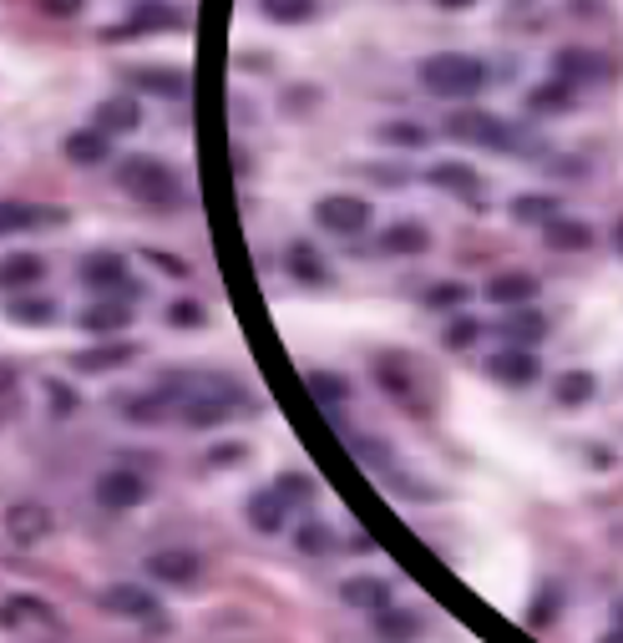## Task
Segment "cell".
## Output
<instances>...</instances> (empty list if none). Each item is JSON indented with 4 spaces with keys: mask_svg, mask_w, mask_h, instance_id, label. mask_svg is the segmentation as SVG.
<instances>
[{
    "mask_svg": "<svg viewBox=\"0 0 623 643\" xmlns=\"http://www.w3.org/2000/svg\"><path fill=\"white\" fill-rule=\"evenodd\" d=\"M558 82H578V76H603L609 72V61L594 57V51H558Z\"/></svg>",
    "mask_w": 623,
    "mask_h": 643,
    "instance_id": "18",
    "label": "cell"
},
{
    "mask_svg": "<svg viewBox=\"0 0 623 643\" xmlns=\"http://www.w3.org/2000/svg\"><path fill=\"white\" fill-rule=\"evenodd\" d=\"M603 643H623V633H613V639H603Z\"/></svg>",
    "mask_w": 623,
    "mask_h": 643,
    "instance_id": "47",
    "label": "cell"
},
{
    "mask_svg": "<svg viewBox=\"0 0 623 643\" xmlns=\"http://www.w3.org/2000/svg\"><path fill=\"white\" fill-rule=\"evenodd\" d=\"M198 562L194 553H183V547H167V553H152L148 557V572L158 583H198Z\"/></svg>",
    "mask_w": 623,
    "mask_h": 643,
    "instance_id": "8",
    "label": "cell"
},
{
    "mask_svg": "<svg viewBox=\"0 0 623 643\" xmlns=\"http://www.w3.org/2000/svg\"><path fill=\"white\" fill-rule=\"evenodd\" d=\"M102 603L112 608V614H133V618H152V614H158V603H152V593H142V588H127V583L107 588V593H102Z\"/></svg>",
    "mask_w": 623,
    "mask_h": 643,
    "instance_id": "15",
    "label": "cell"
},
{
    "mask_svg": "<svg viewBox=\"0 0 623 643\" xmlns=\"http://www.w3.org/2000/svg\"><path fill=\"white\" fill-rule=\"evenodd\" d=\"M386 143H396V147H421V143H426V132L415 127V122H390V127H386Z\"/></svg>",
    "mask_w": 623,
    "mask_h": 643,
    "instance_id": "35",
    "label": "cell"
},
{
    "mask_svg": "<svg viewBox=\"0 0 623 643\" xmlns=\"http://www.w3.org/2000/svg\"><path fill=\"white\" fill-rule=\"evenodd\" d=\"M314 219L329 234H360V228H371V203L356 198V193H329V198L314 203Z\"/></svg>",
    "mask_w": 623,
    "mask_h": 643,
    "instance_id": "3",
    "label": "cell"
},
{
    "mask_svg": "<svg viewBox=\"0 0 623 643\" xmlns=\"http://www.w3.org/2000/svg\"><path fill=\"white\" fill-rule=\"evenodd\" d=\"M533 107H537V112H568V107H573V87H568V82L537 87L533 91Z\"/></svg>",
    "mask_w": 623,
    "mask_h": 643,
    "instance_id": "32",
    "label": "cell"
},
{
    "mask_svg": "<svg viewBox=\"0 0 623 643\" xmlns=\"http://www.w3.org/2000/svg\"><path fill=\"white\" fill-rule=\"evenodd\" d=\"M533 294H537V279L527 274V269H507V274H497L487 284V299L491 305H507V309H522Z\"/></svg>",
    "mask_w": 623,
    "mask_h": 643,
    "instance_id": "9",
    "label": "cell"
},
{
    "mask_svg": "<svg viewBox=\"0 0 623 643\" xmlns=\"http://www.w3.org/2000/svg\"><path fill=\"white\" fill-rule=\"evenodd\" d=\"M0 618H5L11 629H51V623H57V608L41 598H21V593H15V598H5Z\"/></svg>",
    "mask_w": 623,
    "mask_h": 643,
    "instance_id": "11",
    "label": "cell"
},
{
    "mask_svg": "<svg viewBox=\"0 0 623 643\" xmlns=\"http://www.w3.org/2000/svg\"><path fill=\"white\" fill-rule=\"evenodd\" d=\"M512 219H522V223H552V219H558V203H552V198H518V203H512Z\"/></svg>",
    "mask_w": 623,
    "mask_h": 643,
    "instance_id": "33",
    "label": "cell"
},
{
    "mask_svg": "<svg viewBox=\"0 0 623 643\" xmlns=\"http://www.w3.org/2000/svg\"><path fill=\"white\" fill-rule=\"evenodd\" d=\"M588 395H594V375H583V370H573V375L558 381V406H583Z\"/></svg>",
    "mask_w": 623,
    "mask_h": 643,
    "instance_id": "31",
    "label": "cell"
},
{
    "mask_svg": "<svg viewBox=\"0 0 623 643\" xmlns=\"http://www.w3.org/2000/svg\"><path fill=\"white\" fill-rule=\"evenodd\" d=\"M117 183H122V193H133L137 203H152V208L178 203V177L158 158H122Z\"/></svg>",
    "mask_w": 623,
    "mask_h": 643,
    "instance_id": "2",
    "label": "cell"
},
{
    "mask_svg": "<svg viewBox=\"0 0 623 643\" xmlns=\"http://www.w3.org/2000/svg\"><path fill=\"white\" fill-rule=\"evenodd\" d=\"M386 598H390V588L375 583V578H350L345 583V603L350 608H386Z\"/></svg>",
    "mask_w": 623,
    "mask_h": 643,
    "instance_id": "23",
    "label": "cell"
},
{
    "mask_svg": "<svg viewBox=\"0 0 623 643\" xmlns=\"http://www.w3.org/2000/svg\"><path fill=\"white\" fill-rule=\"evenodd\" d=\"M11 320H21V324H51V320H57V305H51V299H11Z\"/></svg>",
    "mask_w": 623,
    "mask_h": 643,
    "instance_id": "30",
    "label": "cell"
},
{
    "mask_svg": "<svg viewBox=\"0 0 623 643\" xmlns=\"http://www.w3.org/2000/svg\"><path fill=\"white\" fill-rule=\"evenodd\" d=\"M279 497H284V502L310 497V482H304V477H284V482H279Z\"/></svg>",
    "mask_w": 623,
    "mask_h": 643,
    "instance_id": "42",
    "label": "cell"
},
{
    "mask_svg": "<svg viewBox=\"0 0 623 643\" xmlns=\"http://www.w3.org/2000/svg\"><path fill=\"white\" fill-rule=\"evenodd\" d=\"M461 299H466V289H461V284H436V289L426 294V305H431V309H457Z\"/></svg>",
    "mask_w": 623,
    "mask_h": 643,
    "instance_id": "37",
    "label": "cell"
},
{
    "mask_svg": "<svg viewBox=\"0 0 623 643\" xmlns=\"http://www.w3.org/2000/svg\"><path fill=\"white\" fill-rule=\"evenodd\" d=\"M41 11L46 15H76L82 11V0H41Z\"/></svg>",
    "mask_w": 623,
    "mask_h": 643,
    "instance_id": "43",
    "label": "cell"
},
{
    "mask_svg": "<svg viewBox=\"0 0 623 643\" xmlns=\"http://www.w3.org/2000/svg\"><path fill=\"white\" fill-rule=\"evenodd\" d=\"M264 15L279 21V26H299L314 15V0H264Z\"/></svg>",
    "mask_w": 623,
    "mask_h": 643,
    "instance_id": "28",
    "label": "cell"
},
{
    "mask_svg": "<svg viewBox=\"0 0 623 643\" xmlns=\"http://www.w3.org/2000/svg\"><path fill=\"white\" fill-rule=\"evenodd\" d=\"M613 249L623 254V219H619V228H613Z\"/></svg>",
    "mask_w": 623,
    "mask_h": 643,
    "instance_id": "45",
    "label": "cell"
},
{
    "mask_svg": "<svg viewBox=\"0 0 623 643\" xmlns=\"http://www.w3.org/2000/svg\"><path fill=\"white\" fill-rule=\"evenodd\" d=\"M310 395H320V400H345V381H340V375H320V370H314V375H310Z\"/></svg>",
    "mask_w": 623,
    "mask_h": 643,
    "instance_id": "36",
    "label": "cell"
},
{
    "mask_svg": "<svg viewBox=\"0 0 623 643\" xmlns=\"http://www.w3.org/2000/svg\"><path fill=\"white\" fill-rule=\"evenodd\" d=\"M426 244H431V238H426V228H421V223H396V228L386 234V249L390 254H421Z\"/></svg>",
    "mask_w": 623,
    "mask_h": 643,
    "instance_id": "27",
    "label": "cell"
},
{
    "mask_svg": "<svg viewBox=\"0 0 623 643\" xmlns=\"http://www.w3.org/2000/svg\"><path fill=\"white\" fill-rule=\"evenodd\" d=\"M133 82L142 91H158V97H183V91H188V82H183L178 72H158V66H142Z\"/></svg>",
    "mask_w": 623,
    "mask_h": 643,
    "instance_id": "26",
    "label": "cell"
},
{
    "mask_svg": "<svg viewBox=\"0 0 623 643\" xmlns=\"http://www.w3.org/2000/svg\"><path fill=\"white\" fill-rule=\"evenodd\" d=\"M421 87H426L431 97H451V102L476 97V91L487 87V61L466 57V51H441V57H426V61H421Z\"/></svg>",
    "mask_w": 623,
    "mask_h": 643,
    "instance_id": "1",
    "label": "cell"
},
{
    "mask_svg": "<svg viewBox=\"0 0 623 643\" xmlns=\"http://www.w3.org/2000/svg\"><path fill=\"white\" fill-rule=\"evenodd\" d=\"M228 410H234V400H219V395H198V400H188V406H183V421H188V425H219Z\"/></svg>",
    "mask_w": 623,
    "mask_h": 643,
    "instance_id": "24",
    "label": "cell"
},
{
    "mask_svg": "<svg viewBox=\"0 0 623 643\" xmlns=\"http://www.w3.org/2000/svg\"><path fill=\"white\" fill-rule=\"evenodd\" d=\"M167 320L183 324V330H194V324H203V305H194V299H178V305L167 309Z\"/></svg>",
    "mask_w": 623,
    "mask_h": 643,
    "instance_id": "38",
    "label": "cell"
},
{
    "mask_svg": "<svg viewBox=\"0 0 623 643\" xmlns=\"http://www.w3.org/2000/svg\"><path fill=\"white\" fill-rule=\"evenodd\" d=\"M325 547H329L325 527H299V553H325Z\"/></svg>",
    "mask_w": 623,
    "mask_h": 643,
    "instance_id": "40",
    "label": "cell"
},
{
    "mask_svg": "<svg viewBox=\"0 0 623 643\" xmlns=\"http://www.w3.org/2000/svg\"><path fill=\"white\" fill-rule=\"evenodd\" d=\"M594 244V228L578 219H552L548 223V249H588Z\"/></svg>",
    "mask_w": 623,
    "mask_h": 643,
    "instance_id": "20",
    "label": "cell"
},
{
    "mask_svg": "<svg viewBox=\"0 0 623 643\" xmlns=\"http://www.w3.org/2000/svg\"><path fill=\"white\" fill-rule=\"evenodd\" d=\"M446 132L461 137V143H491V147H507V127L487 112H451L446 118Z\"/></svg>",
    "mask_w": 623,
    "mask_h": 643,
    "instance_id": "7",
    "label": "cell"
},
{
    "mask_svg": "<svg viewBox=\"0 0 623 643\" xmlns=\"http://www.w3.org/2000/svg\"><path fill=\"white\" fill-rule=\"evenodd\" d=\"M137 122H142V112H137L133 97H107V102L97 107V127L102 132H133Z\"/></svg>",
    "mask_w": 623,
    "mask_h": 643,
    "instance_id": "16",
    "label": "cell"
},
{
    "mask_svg": "<svg viewBox=\"0 0 623 643\" xmlns=\"http://www.w3.org/2000/svg\"><path fill=\"white\" fill-rule=\"evenodd\" d=\"M502 330L512 339H527V345H533V339H543V330H548V324H543V314H533V309H518V314H512Z\"/></svg>",
    "mask_w": 623,
    "mask_h": 643,
    "instance_id": "34",
    "label": "cell"
},
{
    "mask_svg": "<svg viewBox=\"0 0 623 643\" xmlns=\"http://www.w3.org/2000/svg\"><path fill=\"white\" fill-rule=\"evenodd\" d=\"M472 339H476V320H457L451 324V335H446V345H451V350H466Z\"/></svg>",
    "mask_w": 623,
    "mask_h": 643,
    "instance_id": "41",
    "label": "cell"
},
{
    "mask_svg": "<svg viewBox=\"0 0 623 643\" xmlns=\"http://www.w3.org/2000/svg\"><path fill=\"white\" fill-rule=\"evenodd\" d=\"M127 324H133V309L122 299H102V305L82 309V330H91V335H112V330H127Z\"/></svg>",
    "mask_w": 623,
    "mask_h": 643,
    "instance_id": "14",
    "label": "cell"
},
{
    "mask_svg": "<svg viewBox=\"0 0 623 643\" xmlns=\"http://www.w3.org/2000/svg\"><path fill=\"white\" fill-rule=\"evenodd\" d=\"M148 259L158 263V269H167V274H178V279L188 274V263H183V259H173V254H148Z\"/></svg>",
    "mask_w": 623,
    "mask_h": 643,
    "instance_id": "44",
    "label": "cell"
},
{
    "mask_svg": "<svg viewBox=\"0 0 623 643\" xmlns=\"http://www.w3.org/2000/svg\"><path fill=\"white\" fill-rule=\"evenodd\" d=\"M41 274H46V259H36V254H11V259L0 263V284L5 289H26Z\"/></svg>",
    "mask_w": 623,
    "mask_h": 643,
    "instance_id": "17",
    "label": "cell"
},
{
    "mask_svg": "<svg viewBox=\"0 0 623 643\" xmlns=\"http://www.w3.org/2000/svg\"><path fill=\"white\" fill-rule=\"evenodd\" d=\"M284 507H289V502H284L279 492H259V497L249 502V522L259 527V532H279V527H284Z\"/></svg>",
    "mask_w": 623,
    "mask_h": 643,
    "instance_id": "21",
    "label": "cell"
},
{
    "mask_svg": "<svg viewBox=\"0 0 623 643\" xmlns=\"http://www.w3.org/2000/svg\"><path fill=\"white\" fill-rule=\"evenodd\" d=\"M289 269H295V274L304 279V284H320V279H329V269H325L320 259H314L310 244H295V249H289Z\"/></svg>",
    "mask_w": 623,
    "mask_h": 643,
    "instance_id": "29",
    "label": "cell"
},
{
    "mask_svg": "<svg viewBox=\"0 0 623 643\" xmlns=\"http://www.w3.org/2000/svg\"><path fill=\"white\" fill-rule=\"evenodd\" d=\"M381 633H386V639H411V633H415L411 614H386V618H381Z\"/></svg>",
    "mask_w": 623,
    "mask_h": 643,
    "instance_id": "39",
    "label": "cell"
},
{
    "mask_svg": "<svg viewBox=\"0 0 623 643\" xmlns=\"http://www.w3.org/2000/svg\"><path fill=\"white\" fill-rule=\"evenodd\" d=\"M619 623H623V603H619Z\"/></svg>",
    "mask_w": 623,
    "mask_h": 643,
    "instance_id": "48",
    "label": "cell"
},
{
    "mask_svg": "<svg viewBox=\"0 0 623 643\" xmlns=\"http://www.w3.org/2000/svg\"><path fill=\"white\" fill-rule=\"evenodd\" d=\"M441 5H451V11H461V5H472V0H441Z\"/></svg>",
    "mask_w": 623,
    "mask_h": 643,
    "instance_id": "46",
    "label": "cell"
},
{
    "mask_svg": "<svg viewBox=\"0 0 623 643\" xmlns=\"http://www.w3.org/2000/svg\"><path fill=\"white\" fill-rule=\"evenodd\" d=\"M487 375L502 385H533L537 381V355L527 345H512V350H497L487 360Z\"/></svg>",
    "mask_w": 623,
    "mask_h": 643,
    "instance_id": "6",
    "label": "cell"
},
{
    "mask_svg": "<svg viewBox=\"0 0 623 643\" xmlns=\"http://www.w3.org/2000/svg\"><path fill=\"white\" fill-rule=\"evenodd\" d=\"M66 158L82 162V168H97V162L107 158V137L102 132H72V137H66Z\"/></svg>",
    "mask_w": 623,
    "mask_h": 643,
    "instance_id": "22",
    "label": "cell"
},
{
    "mask_svg": "<svg viewBox=\"0 0 623 643\" xmlns=\"http://www.w3.org/2000/svg\"><path fill=\"white\" fill-rule=\"evenodd\" d=\"M30 223H61V208H30V203L0 208V234H15V228H30Z\"/></svg>",
    "mask_w": 623,
    "mask_h": 643,
    "instance_id": "19",
    "label": "cell"
},
{
    "mask_svg": "<svg viewBox=\"0 0 623 643\" xmlns=\"http://www.w3.org/2000/svg\"><path fill=\"white\" fill-rule=\"evenodd\" d=\"M133 345H102V350H87V355H76V370H117L133 360Z\"/></svg>",
    "mask_w": 623,
    "mask_h": 643,
    "instance_id": "25",
    "label": "cell"
},
{
    "mask_svg": "<svg viewBox=\"0 0 623 643\" xmlns=\"http://www.w3.org/2000/svg\"><path fill=\"white\" fill-rule=\"evenodd\" d=\"M82 279H87L91 289H127L133 294V279H127V259H117V254H97V259L82 263Z\"/></svg>",
    "mask_w": 623,
    "mask_h": 643,
    "instance_id": "10",
    "label": "cell"
},
{
    "mask_svg": "<svg viewBox=\"0 0 623 643\" xmlns=\"http://www.w3.org/2000/svg\"><path fill=\"white\" fill-rule=\"evenodd\" d=\"M431 183L446 193H461V198H472V203L482 198V177H476L466 162H436V168H431Z\"/></svg>",
    "mask_w": 623,
    "mask_h": 643,
    "instance_id": "13",
    "label": "cell"
},
{
    "mask_svg": "<svg viewBox=\"0 0 623 643\" xmlns=\"http://www.w3.org/2000/svg\"><path fill=\"white\" fill-rule=\"evenodd\" d=\"M183 15L173 11V5H137L133 21L122 30H107V36H148V30H178Z\"/></svg>",
    "mask_w": 623,
    "mask_h": 643,
    "instance_id": "12",
    "label": "cell"
},
{
    "mask_svg": "<svg viewBox=\"0 0 623 643\" xmlns=\"http://www.w3.org/2000/svg\"><path fill=\"white\" fill-rule=\"evenodd\" d=\"M142 497H148V482H142L137 471H127V467L107 471L102 482H97V502L112 507V512H127V507H137Z\"/></svg>",
    "mask_w": 623,
    "mask_h": 643,
    "instance_id": "5",
    "label": "cell"
},
{
    "mask_svg": "<svg viewBox=\"0 0 623 643\" xmlns=\"http://www.w3.org/2000/svg\"><path fill=\"white\" fill-rule=\"evenodd\" d=\"M51 527H57V517H51V507H41V502H11V507H5V537H11L15 547H36Z\"/></svg>",
    "mask_w": 623,
    "mask_h": 643,
    "instance_id": "4",
    "label": "cell"
}]
</instances>
